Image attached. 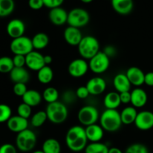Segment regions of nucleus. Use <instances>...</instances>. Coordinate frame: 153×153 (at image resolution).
Returning <instances> with one entry per match:
<instances>
[{
    "label": "nucleus",
    "instance_id": "1",
    "mask_svg": "<svg viewBox=\"0 0 153 153\" xmlns=\"http://www.w3.org/2000/svg\"><path fill=\"white\" fill-rule=\"evenodd\" d=\"M85 128L81 126H73L67 131L65 143L67 148L74 152H80L85 150L88 145Z\"/></svg>",
    "mask_w": 153,
    "mask_h": 153
},
{
    "label": "nucleus",
    "instance_id": "2",
    "mask_svg": "<svg viewBox=\"0 0 153 153\" xmlns=\"http://www.w3.org/2000/svg\"><path fill=\"white\" fill-rule=\"evenodd\" d=\"M100 126L108 132H115L120 128L123 123L120 112L114 109H105L100 117Z\"/></svg>",
    "mask_w": 153,
    "mask_h": 153
},
{
    "label": "nucleus",
    "instance_id": "3",
    "mask_svg": "<svg viewBox=\"0 0 153 153\" xmlns=\"http://www.w3.org/2000/svg\"><path fill=\"white\" fill-rule=\"evenodd\" d=\"M78 51L83 59L90 60L100 52V42L92 35L84 36L78 45Z\"/></svg>",
    "mask_w": 153,
    "mask_h": 153
},
{
    "label": "nucleus",
    "instance_id": "4",
    "mask_svg": "<svg viewBox=\"0 0 153 153\" xmlns=\"http://www.w3.org/2000/svg\"><path fill=\"white\" fill-rule=\"evenodd\" d=\"M48 120L54 124H61L67 120L68 117V108L62 102L48 104L46 108Z\"/></svg>",
    "mask_w": 153,
    "mask_h": 153
},
{
    "label": "nucleus",
    "instance_id": "5",
    "mask_svg": "<svg viewBox=\"0 0 153 153\" xmlns=\"http://www.w3.org/2000/svg\"><path fill=\"white\" fill-rule=\"evenodd\" d=\"M37 141L35 133L28 128L17 134L16 137V147L21 152H31L36 146Z\"/></svg>",
    "mask_w": 153,
    "mask_h": 153
},
{
    "label": "nucleus",
    "instance_id": "6",
    "mask_svg": "<svg viewBox=\"0 0 153 153\" xmlns=\"http://www.w3.org/2000/svg\"><path fill=\"white\" fill-rule=\"evenodd\" d=\"M90 22V14L85 9L75 7L68 12L67 23L69 26L80 28L85 27Z\"/></svg>",
    "mask_w": 153,
    "mask_h": 153
},
{
    "label": "nucleus",
    "instance_id": "7",
    "mask_svg": "<svg viewBox=\"0 0 153 153\" xmlns=\"http://www.w3.org/2000/svg\"><path fill=\"white\" fill-rule=\"evenodd\" d=\"M78 120L83 126L94 125L100 119V112L94 105H88L81 108L78 112Z\"/></svg>",
    "mask_w": 153,
    "mask_h": 153
},
{
    "label": "nucleus",
    "instance_id": "8",
    "mask_svg": "<svg viewBox=\"0 0 153 153\" xmlns=\"http://www.w3.org/2000/svg\"><path fill=\"white\" fill-rule=\"evenodd\" d=\"M89 70L95 74L105 73L110 66V58L102 52L100 51L94 57L89 60Z\"/></svg>",
    "mask_w": 153,
    "mask_h": 153
},
{
    "label": "nucleus",
    "instance_id": "9",
    "mask_svg": "<svg viewBox=\"0 0 153 153\" xmlns=\"http://www.w3.org/2000/svg\"><path fill=\"white\" fill-rule=\"evenodd\" d=\"M10 49L13 55H27L34 50L31 39L26 36L17 37L12 40L10 43Z\"/></svg>",
    "mask_w": 153,
    "mask_h": 153
},
{
    "label": "nucleus",
    "instance_id": "10",
    "mask_svg": "<svg viewBox=\"0 0 153 153\" xmlns=\"http://www.w3.org/2000/svg\"><path fill=\"white\" fill-rule=\"evenodd\" d=\"M88 70H89V64L86 60L83 59L82 58L73 60L69 64L67 68L70 76L76 79L83 77L88 73Z\"/></svg>",
    "mask_w": 153,
    "mask_h": 153
},
{
    "label": "nucleus",
    "instance_id": "11",
    "mask_svg": "<svg viewBox=\"0 0 153 153\" xmlns=\"http://www.w3.org/2000/svg\"><path fill=\"white\" fill-rule=\"evenodd\" d=\"M25 66L32 71H39L44 66V55L37 50H33L25 55Z\"/></svg>",
    "mask_w": 153,
    "mask_h": 153
},
{
    "label": "nucleus",
    "instance_id": "12",
    "mask_svg": "<svg viewBox=\"0 0 153 153\" xmlns=\"http://www.w3.org/2000/svg\"><path fill=\"white\" fill-rule=\"evenodd\" d=\"M136 128L141 131H148L153 128V112L150 111H142L137 113L134 121Z\"/></svg>",
    "mask_w": 153,
    "mask_h": 153
},
{
    "label": "nucleus",
    "instance_id": "13",
    "mask_svg": "<svg viewBox=\"0 0 153 153\" xmlns=\"http://www.w3.org/2000/svg\"><path fill=\"white\" fill-rule=\"evenodd\" d=\"M85 86L88 88L90 95L98 96L105 92L107 88V83L103 78L96 76L89 79Z\"/></svg>",
    "mask_w": 153,
    "mask_h": 153
},
{
    "label": "nucleus",
    "instance_id": "14",
    "mask_svg": "<svg viewBox=\"0 0 153 153\" xmlns=\"http://www.w3.org/2000/svg\"><path fill=\"white\" fill-rule=\"evenodd\" d=\"M7 34L12 39L17 38L24 35L25 31V25L19 19H13L7 23L6 26Z\"/></svg>",
    "mask_w": 153,
    "mask_h": 153
},
{
    "label": "nucleus",
    "instance_id": "15",
    "mask_svg": "<svg viewBox=\"0 0 153 153\" xmlns=\"http://www.w3.org/2000/svg\"><path fill=\"white\" fill-rule=\"evenodd\" d=\"M49 19L53 25L61 26L67 23L68 12L61 7L50 9L49 13Z\"/></svg>",
    "mask_w": 153,
    "mask_h": 153
},
{
    "label": "nucleus",
    "instance_id": "16",
    "mask_svg": "<svg viewBox=\"0 0 153 153\" xmlns=\"http://www.w3.org/2000/svg\"><path fill=\"white\" fill-rule=\"evenodd\" d=\"M83 37L81 30L75 27H67L64 31V40L70 46H78Z\"/></svg>",
    "mask_w": 153,
    "mask_h": 153
},
{
    "label": "nucleus",
    "instance_id": "17",
    "mask_svg": "<svg viewBox=\"0 0 153 153\" xmlns=\"http://www.w3.org/2000/svg\"><path fill=\"white\" fill-rule=\"evenodd\" d=\"M7 126L10 131L18 134L28 129V120L19 115L12 116L7 122Z\"/></svg>",
    "mask_w": 153,
    "mask_h": 153
},
{
    "label": "nucleus",
    "instance_id": "18",
    "mask_svg": "<svg viewBox=\"0 0 153 153\" xmlns=\"http://www.w3.org/2000/svg\"><path fill=\"white\" fill-rule=\"evenodd\" d=\"M126 75L128 77L131 85L139 88L144 84L145 73L137 67H131L127 70Z\"/></svg>",
    "mask_w": 153,
    "mask_h": 153
},
{
    "label": "nucleus",
    "instance_id": "19",
    "mask_svg": "<svg viewBox=\"0 0 153 153\" xmlns=\"http://www.w3.org/2000/svg\"><path fill=\"white\" fill-rule=\"evenodd\" d=\"M147 100V94L142 88H136L131 91V104L135 108H140L146 105Z\"/></svg>",
    "mask_w": 153,
    "mask_h": 153
},
{
    "label": "nucleus",
    "instance_id": "20",
    "mask_svg": "<svg viewBox=\"0 0 153 153\" xmlns=\"http://www.w3.org/2000/svg\"><path fill=\"white\" fill-rule=\"evenodd\" d=\"M85 133L88 141L91 143H97L100 142L104 137V131L102 127L98 124L88 126L85 127Z\"/></svg>",
    "mask_w": 153,
    "mask_h": 153
},
{
    "label": "nucleus",
    "instance_id": "21",
    "mask_svg": "<svg viewBox=\"0 0 153 153\" xmlns=\"http://www.w3.org/2000/svg\"><path fill=\"white\" fill-rule=\"evenodd\" d=\"M111 6L115 12L120 15H128L134 7L133 0H111Z\"/></svg>",
    "mask_w": 153,
    "mask_h": 153
},
{
    "label": "nucleus",
    "instance_id": "22",
    "mask_svg": "<svg viewBox=\"0 0 153 153\" xmlns=\"http://www.w3.org/2000/svg\"><path fill=\"white\" fill-rule=\"evenodd\" d=\"M113 85L116 91L119 94L131 91V84L125 73H118L114 77Z\"/></svg>",
    "mask_w": 153,
    "mask_h": 153
},
{
    "label": "nucleus",
    "instance_id": "23",
    "mask_svg": "<svg viewBox=\"0 0 153 153\" xmlns=\"http://www.w3.org/2000/svg\"><path fill=\"white\" fill-rule=\"evenodd\" d=\"M9 74L10 80L14 84H26L30 80V73L25 67H14Z\"/></svg>",
    "mask_w": 153,
    "mask_h": 153
},
{
    "label": "nucleus",
    "instance_id": "24",
    "mask_svg": "<svg viewBox=\"0 0 153 153\" xmlns=\"http://www.w3.org/2000/svg\"><path fill=\"white\" fill-rule=\"evenodd\" d=\"M22 102L28 105L32 108L38 105L42 102L43 97H42L40 93L38 92L37 91L29 89L24 94L23 97H22Z\"/></svg>",
    "mask_w": 153,
    "mask_h": 153
},
{
    "label": "nucleus",
    "instance_id": "25",
    "mask_svg": "<svg viewBox=\"0 0 153 153\" xmlns=\"http://www.w3.org/2000/svg\"><path fill=\"white\" fill-rule=\"evenodd\" d=\"M103 104L106 109H114L117 110V108L120 105L121 103L120 94L117 91L109 92L105 96Z\"/></svg>",
    "mask_w": 153,
    "mask_h": 153
},
{
    "label": "nucleus",
    "instance_id": "26",
    "mask_svg": "<svg viewBox=\"0 0 153 153\" xmlns=\"http://www.w3.org/2000/svg\"><path fill=\"white\" fill-rule=\"evenodd\" d=\"M137 108L131 106H127L124 108L120 112V117L123 124L125 125H131L134 123L136 117L137 115Z\"/></svg>",
    "mask_w": 153,
    "mask_h": 153
},
{
    "label": "nucleus",
    "instance_id": "27",
    "mask_svg": "<svg viewBox=\"0 0 153 153\" xmlns=\"http://www.w3.org/2000/svg\"><path fill=\"white\" fill-rule=\"evenodd\" d=\"M33 48L35 50H42L47 47L49 43V37L46 33L39 32L31 38Z\"/></svg>",
    "mask_w": 153,
    "mask_h": 153
},
{
    "label": "nucleus",
    "instance_id": "28",
    "mask_svg": "<svg viewBox=\"0 0 153 153\" xmlns=\"http://www.w3.org/2000/svg\"><path fill=\"white\" fill-rule=\"evenodd\" d=\"M41 150L44 153H61V143L55 138H48L43 143Z\"/></svg>",
    "mask_w": 153,
    "mask_h": 153
},
{
    "label": "nucleus",
    "instance_id": "29",
    "mask_svg": "<svg viewBox=\"0 0 153 153\" xmlns=\"http://www.w3.org/2000/svg\"><path fill=\"white\" fill-rule=\"evenodd\" d=\"M37 77L40 83L43 85H47L53 80L54 72L49 66L46 65L39 71H37Z\"/></svg>",
    "mask_w": 153,
    "mask_h": 153
},
{
    "label": "nucleus",
    "instance_id": "30",
    "mask_svg": "<svg viewBox=\"0 0 153 153\" xmlns=\"http://www.w3.org/2000/svg\"><path fill=\"white\" fill-rule=\"evenodd\" d=\"M42 97L46 102H47L48 104H50V103H53L58 101L59 92L54 87H48L43 91V94H42Z\"/></svg>",
    "mask_w": 153,
    "mask_h": 153
},
{
    "label": "nucleus",
    "instance_id": "31",
    "mask_svg": "<svg viewBox=\"0 0 153 153\" xmlns=\"http://www.w3.org/2000/svg\"><path fill=\"white\" fill-rule=\"evenodd\" d=\"M14 8L13 0H0V17H5L11 14Z\"/></svg>",
    "mask_w": 153,
    "mask_h": 153
},
{
    "label": "nucleus",
    "instance_id": "32",
    "mask_svg": "<svg viewBox=\"0 0 153 153\" xmlns=\"http://www.w3.org/2000/svg\"><path fill=\"white\" fill-rule=\"evenodd\" d=\"M48 120L46 111H38L31 117V125L34 128H40Z\"/></svg>",
    "mask_w": 153,
    "mask_h": 153
},
{
    "label": "nucleus",
    "instance_id": "33",
    "mask_svg": "<svg viewBox=\"0 0 153 153\" xmlns=\"http://www.w3.org/2000/svg\"><path fill=\"white\" fill-rule=\"evenodd\" d=\"M109 148L105 143L101 142L90 143L87 145L85 153H108Z\"/></svg>",
    "mask_w": 153,
    "mask_h": 153
},
{
    "label": "nucleus",
    "instance_id": "34",
    "mask_svg": "<svg viewBox=\"0 0 153 153\" xmlns=\"http://www.w3.org/2000/svg\"><path fill=\"white\" fill-rule=\"evenodd\" d=\"M13 68L14 65L11 58L7 56L0 57V73H10Z\"/></svg>",
    "mask_w": 153,
    "mask_h": 153
},
{
    "label": "nucleus",
    "instance_id": "35",
    "mask_svg": "<svg viewBox=\"0 0 153 153\" xmlns=\"http://www.w3.org/2000/svg\"><path fill=\"white\" fill-rule=\"evenodd\" d=\"M12 117V110L6 104H0V123H7Z\"/></svg>",
    "mask_w": 153,
    "mask_h": 153
},
{
    "label": "nucleus",
    "instance_id": "36",
    "mask_svg": "<svg viewBox=\"0 0 153 153\" xmlns=\"http://www.w3.org/2000/svg\"><path fill=\"white\" fill-rule=\"evenodd\" d=\"M16 111H17V115L25 118V119L28 120L31 117L32 109H31V106L22 102L18 105Z\"/></svg>",
    "mask_w": 153,
    "mask_h": 153
},
{
    "label": "nucleus",
    "instance_id": "37",
    "mask_svg": "<svg viewBox=\"0 0 153 153\" xmlns=\"http://www.w3.org/2000/svg\"><path fill=\"white\" fill-rule=\"evenodd\" d=\"M125 153H149V150L145 145L136 143L128 146Z\"/></svg>",
    "mask_w": 153,
    "mask_h": 153
},
{
    "label": "nucleus",
    "instance_id": "38",
    "mask_svg": "<svg viewBox=\"0 0 153 153\" xmlns=\"http://www.w3.org/2000/svg\"><path fill=\"white\" fill-rule=\"evenodd\" d=\"M28 88H27L26 84L23 83H16L14 84L13 87V94L16 96V97H23L24 94L27 92Z\"/></svg>",
    "mask_w": 153,
    "mask_h": 153
},
{
    "label": "nucleus",
    "instance_id": "39",
    "mask_svg": "<svg viewBox=\"0 0 153 153\" xmlns=\"http://www.w3.org/2000/svg\"><path fill=\"white\" fill-rule=\"evenodd\" d=\"M76 98L77 97H76V92H73V91H66L62 95L63 102L65 105L73 103Z\"/></svg>",
    "mask_w": 153,
    "mask_h": 153
},
{
    "label": "nucleus",
    "instance_id": "40",
    "mask_svg": "<svg viewBox=\"0 0 153 153\" xmlns=\"http://www.w3.org/2000/svg\"><path fill=\"white\" fill-rule=\"evenodd\" d=\"M14 67H25V56L22 55H14L12 58Z\"/></svg>",
    "mask_w": 153,
    "mask_h": 153
},
{
    "label": "nucleus",
    "instance_id": "41",
    "mask_svg": "<svg viewBox=\"0 0 153 153\" xmlns=\"http://www.w3.org/2000/svg\"><path fill=\"white\" fill-rule=\"evenodd\" d=\"M76 94L77 98L80 100H85L90 96V93L86 86L79 87L76 91Z\"/></svg>",
    "mask_w": 153,
    "mask_h": 153
},
{
    "label": "nucleus",
    "instance_id": "42",
    "mask_svg": "<svg viewBox=\"0 0 153 153\" xmlns=\"http://www.w3.org/2000/svg\"><path fill=\"white\" fill-rule=\"evenodd\" d=\"M43 1L44 7L52 9L61 7V4L64 3V0H43Z\"/></svg>",
    "mask_w": 153,
    "mask_h": 153
},
{
    "label": "nucleus",
    "instance_id": "43",
    "mask_svg": "<svg viewBox=\"0 0 153 153\" xmlns=\"http://www.w3.org/2000/svg\"><path fill=\"white\" fill-rule=\"evenodd\" d=\"M16 149L11 143H4L0 146V153H17Z\"/></svg>",
    "mask_w": 153,
    "mask_h": 153
},
{
    "label": "nucleus",
    "instance_id": "44",
    "mask_svg": "<svg viewBox=\"0 0 153 153\" xmlns=\"http://www.w3.org/2000/svg\"><path fill=\"white\" fill-rule=\"evenodd\" d=\"M28 6L31 9L34 10H40L43 7H44L43 0H28Z\"/></svg>",
    "mask_w": 153,
    "mask_h": 153
},
{
    "label": "nucleus",
    "instance_id": "45",
    "mask_svg": "<svg viewBox=\"0 0 153 153\" xmlns=\"http://www.w3.org/2000/svg\"><path fill=\"white\" fill-rule=\"evenodd\" d=\"M120 98L122 104L131 103V91H126L120 94Z\"/></svg>",
    "mask_w": 153,
    "mask_h": 153
},
{
    "label": "nucleus",
    "instance_id": "46",
    "mask_svg": "<svg viewBox=\"0 0 153 153\" xmlns=\"http://www.w3.org/2000/svg\"><path fill=\"white\" fill-rule=\"evenodd\" d=\"M109 58H111V57H114L117 54V49L114 46L111 45H108V46H106L105 47L104 50L102 51Z\"/></svg>",
    "mask_w": 153,
    "mask_h": 153
},
{
    "label": "nucleus",
    "instance_id": "47",
    "mask_svg": "<svg viewBox=\"0 0 153 153\" xmlns=\"http://www.w3.org/2000/svg\"><path fill=\"white\" fill-rule=\"evenodd\" d=\"M144 84L149 87H153V72L145 73Z\"/></svg>",
    "mask_w": 153,
    "mask_h": 153
},
{
    "label": "nucleus",
    "instance_id": "48",
    "mask_svg": "<svg viewBox=\"0 0 153 153\" xmlns=\"http://www.w3.org/2000/svg\"><path fill=\"white\" fill-rule=\"evenodd\" d=\"M52 61H53V59H52V57L51 55H44V62L46 65L49 66V64H52Z\"/></svg>",
    "mask_w": 153,
    "mask_h": 153
},
{
    "label": "nucleus",
    "instance_id": "49",
    "mask_svg": "<svg viewBox=\"0 0 153 153\" xmlns=\"http://www.w3.org/2000/svg\"><path fill=\"white\" fill-rule=\"evenodd\" d=\"M108 153H123L120 149L117 147H111L109 148Z\"/></svg>",
    "mask_w": 153,
    "mask_h": 153
},
{
    "label": "nucleus",
    "instance_id": "50",
    "mask_svg": "<svg viewBox=\"0 0 153 153\" xmlns=\"http://www.w3.org/2000/svg\"><path fill=\"white\" fill-rule=\"evenodd\" d=\"M80 1H82V2L85 3V4H89V3L92 2L94 0H80Z\"/></svg>",
    "mask_w": 153,
    "mask_h": 153
},
{
    "label": "nucleus",
    "instance_id": "51",
    "mask_svg": "<svg viewBox=\"0 0 153 153\" xmlns=\"http://www.w3.org/2000/svg\"><path fill=\"white\" fill-rule=\"evenodd\" d=\"M32 153H44L42 150H35Z\"/></svg>",
    "mask_w": 153,
    "mask_h": 153
}]
</instances>
